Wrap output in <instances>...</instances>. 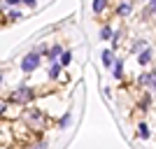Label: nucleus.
<instances>
[{"mask_svg":"<svg viewBox=\"0 0 156 149\" xmlns=\"http://www.w3.org/2000/svg\"><path fill=\"white\" fill-rule=\"evenodd\" d=\"M105 5H107V0H93V12L100 14L105 9Z\"/></svg>","mask_w":156,"mask_h":149,"instance_id":"5","label":"nucleus"},{"mask_svg":"<svg viewBox=\"0 0 156 149\" xmlns=\"http://www.w3.org/2000/svg\"><path fill=\"white\" fill-rule=\"evenodd\" d=\"M137 61H140V63H142V65L151 63V49H144V51L140 54V56H137Z\"/></svg>","mask_w":156,"mask_h":149,"instance_id":"4","label":"nucleus"},{"mask_svg":"<svg viewBox=\"0 0 156 149\" xmlns=\"http://www.w3.org/2000/svg\"><path fill=\"white\" fill-rule=\"evenodd\" d=\"M33 96H35V93H33V89L23 86V89H19V91H16V96H14V100H19V103H26V100H30Z\"/></svg>","mask_w":156,"mask_h":149,"instance_id":"2","label":"nucleus"},{"mask_svg":"<svg viewBox=\"0 0 156 149\" xmlns=\"http://www.w3.org/2000/svg\"><path fill=\"white\" fill-rule=\"evenodd\" d=\"M114 77H117V79L124 77V63H121V61H117V63H114Z\"/></svg>","mask_w":156,"mask_h":149,"instance_id":"6","label":"nucleus"},{"mask_svg":"<svg viewBox=\"0 0 156 149\" xmlns=\"http://www.w3.org/2000/svg\"><path fill=\"white\" fill-rule=\"evenodd\" d=\"M0 82H2V75H0Z\"/></svg>","mask_w":156,"mask_h":149,"instance_id":"18","label":"nucleus"},{"mask_svg":"<svg viewBox=\"0 0 156 149\" xmlns=\"http://www.w3.org/2000/svg\"><path fill=\"white\" fill-rule=\"evenodd\" d=\"M58 75H61V65H58V63H54L51 68H49V77H51V79H56Z\"/></svg>","mask_w":156,"mask_h":149,"instance_id":"8","label":"nucleus"},{"mask_svg":"<svg viewBox=\"0 0 156 149\" xmlns=\"http://www.w3.org/2000/svg\"><path fill=\"white\" fill-rule=\"evenodd\" d=\"M128 12H130V5H128V2H121V5H119V14H121V16H126Z\"/></svg>","mask_w":156,"mask_h":149,"instance_id":"13","label":"nucleus"},{"mask_svg":"<svg viewBox=\"0 0 156 149\" xmlns=\"http://www.w3.org/2000/svg\"><path fill=\"white\" fill-rule=\"evenodd\" d=\"M149 135H151V133H149V126H147V123H142V126H140V137H144V140H147Z\"/></svg>","mask_w":156,"mask_h":149,"instance_id":"12","label":"nucleus"},{"mask_svg":"<svg viewBox=\"0 0 156 149\" xmlns=\"http://www.w3.org/2000/svg\"><path fill=\"white\" fill-rule=\"evenodd\" d=\"M142 84H147L149 89L154 86V72H147V75H144V77H142Z\"/></svg>","mask_w":156,"mask_h":149,"instance_id":"9","label":"nucleus"},{"mask_svg":"<svg viewBox=\"0 0 156 149\" xmlns=\"http://www.w3.org/2000/svg\"><path fill=\"white\" fill-rule=\"evenodd\" d=\"M112 35H114V33H112V28H110V26H105L103 30H100V40H110Z\"/></svg>","mask_w":156,"mask_h":149,"instance_id":"10","label":"nucleus"},{"mask_svg":"<svg viewBox=\"0 0 156 149\" xmlns=\"http://www.w3.org/2000/svg\"><path fill=\"white\" fill-rule=\"evenodd\" d=\"M2 7H5V5H2V2H0V9H2Z\"/></svg>","mask_w":156,"mask_h":149,"instance_id":"17","label":"nucleus"},{"mask_svg":"<svg viewBox=\"0 0 156 149\" xmlns=\"http://www.w3.org/2000/svg\"><path fill=\"white\" fill-rule=\"evenodd\" d=\"M70 61H72V54L70 51H61V68H63V65H68V63H70Z\"/></svg>","mask_w":156,"mask_h":149,"instance_id":"7","label":"nucleus"},{"mask_svg":"<svg viewBox=\"0 0 156 149\" xmlns=\"http://www.w3.org/2000/svg\"><path fill=\"white\" fill-rule=\"evenodd\" d=\"M40 68V54L37 51H30L28 56H23V61H21V70L23 72H35Z\"/></svg>","mask_w":156,"mask_h":149,"instance_id":"1","label":"nucleus"},{"mask_svg":"<svg viewBox=\"0 0 156 149\" xmlns=\"http://www.w3.org/2000/svg\"><path fill=\"white\" fill-rule=\"evenodd\" d=\"M26 5H30V7H35V0H23Z\"/></svg>","mask_w":156,"mask_h":149,"instance_id":"16","label":"nucleus"},{"mask_svg":"<svg viewBox=\"0 0 156 149\" xmlns=\"http://www.w3.org/2000/svg\"><path fill=\"white\" fill-rule=\"evenodd\" d=\"M103 65L105 68H112V65H114V54L112 51H103Z\"/></svg>","mask_w":156,"mask_h":149,"instance_id":"3","label":"nucleus"},{"mask_svg":"<svg viewBox=\"0 0 156 149\" xmlns=\"http://www.w3.org/2000/svg\"><path fill=\"white\" fill-rule=\"evenodd\" d=\"M21 0H7V5H19Z\"/></svg>","mask_w":156,"mask_h":149,"instance_id":"15","label":"nucleus"},{"mask_svg":"<svg viewBox=\"0 0 156 149\" xmlns=\"http://www.w3.org/2000/svg\"><path fill=\"white\" fill-rule=\"evenodd\" d=\"M56 56H61V47H58V44L49 49V59H51V61H56Z\"/></svg>","mask_w":156,"mask_h":149,"instance_id":"11","label":"nucleus"},{"mask_svg":"<svg viewBox=\"0 0 156 149\" xmlns=\"http://www.w3.org/2000/svg\"><path fill=\"white\" fill-rule=\"evenodd\" d=\"M9 19H12V21H19L21 19V12H9Z\"/></svg>","mask_w":156,"mask_h":149,"instance_id":"14","label":"nucleus"}]
</instances>
